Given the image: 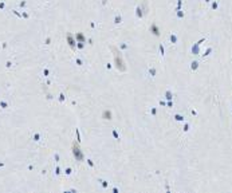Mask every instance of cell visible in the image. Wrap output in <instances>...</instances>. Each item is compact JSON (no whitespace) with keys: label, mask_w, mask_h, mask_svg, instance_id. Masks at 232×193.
Segmentation results:
<instances>
[{"label":"cell","mask_w":232,"mask_h":193,"mask_svg":"<svg viewBox=\"0 0 232 193\" xmlns=\"http://www.w3.org/2000/svg\"><path fill=\"white\" fill-rule=\"evenodd\" d=\"M73 154L78 161H83V153H82V149L79 148L78 142H73Z\"/></svg>","instance_id":"cell-1"},{"label":"cell","mask_w":232,"mask_h":193,"mask_svg":"<svg viewBox=\"0 0 232 193\" xmlns=\"http://www.w3.org/2000/svg\"><path fill=\"white\" fill-rule=\"evenodd\" d=\"M116 51V63H117V67H118V70H121V71H124L125 70V63L121 60V58H119V53L117 50H114Z\"/></svg>","instance_id":"cell-2"},{"label":"cell","mask_w":232,"mask_h":193,"mask_svg":"<svg viewBox=\"0 0 232 193\" xmlns=\"http://www.w3.org/2000/svg\"><path fill=\"white\" fill-rule=\"evenodd\" d=\"M67 40H69V43L71 44V47H75V43H74L73 36H71V35H67Z\"/></svg>","instance_id":"cell-3"}]
</instances>
